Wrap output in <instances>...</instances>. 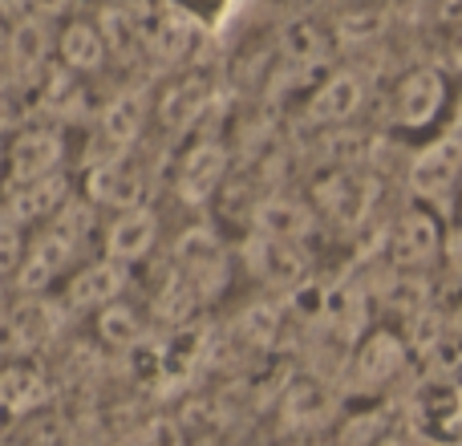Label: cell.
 Here are the masks:
<instances>
[{
  "mask_svg": "<svg viewBox=\"0 0 462 446\" xmlns=\"http://www.w3.org/2000/svg\"><path fill=\"white\" fill-rule=\"evenodd\" d=\"M455 106L450 78L439 65H410L398 73L385 98V122L406 138H430L447 130V114Z\"/></svg>",
  "mask_w": 462,
  "mask_h": 446,
  "instance_id": "6da1fadb",
  "label": "cell"
},
{
  "mask_svg": "<svg viewBox=\"0 0 462 446\" xmlns=\"http://www.w3.org/2000/svg\"><path fill=\"white\" fill-rule=\"evenodd\" d=\"M410 369V341L393 325H369L353 341L349 358L341 366V390L361 402H377L393 390L402 374Z\"/></svg>",
  "mask_w": 462,
  "mask_h": 446,
  "instance_id": "7a4b0ae2",
  "label": "cell"
},
{
  "mask_svg": "<svg viewBox=\"0 0 462 446\" xmlns=\"http://www.w3.org/2000/svg\"><path fill=\"white\" fill-rule=\"evenodd\" d=\"M406 191L414 203L430 211H450L455 195L462 200V130L450 122L447 130L422 138L406 159Z\"/></svg>",
  "mask_w": 462,
  "mask_h": 446,
  "instance_id": "3957f363",
  "label": "cell"
},
{
  "mask_svg": "<svg viewBox=\"0 0 462 446\" xmlns=\"http://www.w3.org/2000/svg\"><path fill=\"white\" fill-rule=\"evenodd\" d=\"M167 264L203 296V304H211L231 288L236 247H227V239L211 223H191V228H183L171 239Z\"/></svg>",
  "mask_w": 462,
  "mask_h": 446,
  "instance_id": "277c9868",
  "label": "cell"
},
{
  "mask_svg": "<svg viewBox=\"0 0 462 446\" xmlns=\"http://www.w3.org/2000/svg\"><path fill=\"white\" fill-rule=\"evenodd\" d=\"M81 195L94 203L97 211H130V208H151L154 200V167L146 159L143 146L106 154V159L89 163L86 179H81Z\"/></svg>",
  "mask_w": 462,
  "mask_h": 446,
  "instance_id": "5b68a950",
  "label": "cell"
},
{
  "mask_svg": "<svg viewBox=\"0 0 462 446\" xmlns=\"http://www.w3.org/2000/svg\"><path fill=\"white\" fill-rule=\"evenodd\" d=\"M320 223H333L341 231H361L377 216L382 183L369 167H328L309 191Z\"/></svg>",
  "mask_w": 462,
  "mask_h": 446,
  "instance_id": "8992f818",
  "label": "cell"
},
{
  "mask_svg": "<svg viewBox=\"0 0 462 446\" xmlns=\"http://www.w3.org/2000/svg\"><path fill=\"white\" fill-rule=\"evenodd\" d=\"M231 175V146L224 135L216 130H199L191 135V143L183 146V154L175 159V171H171V191H175L179 203L187 208H211V203L224 195Z\"/></svg>",
  "mask_w": 462,
  "mask_h": 446,
  "instance_id": "52a82bcc",
  "label": "cell"
},
{
  "mask_svg": "<svg viewBox=\"0 0 462 446\" xmlns=\"http://www.w3.org/2000/svg\"><path fill=\"white\" fill-rule=\"evenodd\" d=\"M236 264L247 280H255L272 296H296L312 284V247L276 244L247 231L244 244L236 247Z\"/></svg>",
  "mask_w": 462,
  "mask_h": 446,
  "instance_id": "ba28073f",
  "label": "cell"
},
{
  "mask_svg": "<svg viewBox=\"0 0 462 446\" xmlns=\"http://www.w3.org/2000/svg\"><path fill=\"white\" fill-rule=\"evenodd\" d=\"M447 223L439 211L422 208L410 200V208L398 211V219L385 223V264L398 272H430L434 264H442V247H447Z\"/></svg>",
  "mask_w": 462,
  "mask_h": 446,
  "instance_id": "9c48e42d",
  "label": "cell"
},
{
  "mask_svg": "<svg viewBox=\"0 0 462 446\" xmlns=\"http://www.w3.org/2000/svg\"><path fill=\"white\" fill-rule=\"evenodd\" d=\"M69 163V143H65L61 126L53 122H32L21 126L5 143V183H37V179L61 175Z\"/></svg>",
  "mask_w": 462,
  "mask_h": 446,
  "instance_id": "30bf717a",
  "label": "cell"
},
{
  "mask_svg": "<svg viewBox=\"0 0 462 446\" xmlns=\"http://www.w3.org/2000/svg\"><path fill=\"white\" fill-rule=\"evenodd\" d=\"M369 98V78L353 65H337V70H325L320 81L304 94V122L317 130H345L357 122V114L365 110Z\"/></svg>",
  "mask_w": 462,
  "mask_h": 446,
  "instance_id": "8fae6325",
  "label": "cell"
},
{
  "mask_svg": "<svg viewBox=\"0 0 462 446\" xmlns=\"http://www.w3.org/2000/svg\"><path fill=\"white\" fill-rule=\"evenodd\" d=\"M320 216L312 208L309 195L296 191H263L260 200L247 208V231L263 239H276V244H296L309 247L320 236Z\"/></svg>",
  "mask_w": 462,
  "mask_h": 446,
  "instance_id": "7c38bea8",
  "label": "cell"
},
{
  "mask_svg": "<svg viewBox=\"0 0 462 446\" xmlns=\"http://www.w3.org/2000/svg\"><path fill=\"white\" fill-rule=\"evenodd\" d=\"M53 296L61 301V309L69 317H94L97 309L130 296V268L106 260V256H89L65 276V284Z\"/></svg>",
  "mask_w": 462,
  "mask_h": 446,
  "instance_id": "4fadbf2b",
  "label": "cell"
},
{
  "mask_svg": "<svg viewBox=\"0 0 462 446\" xmlns=\"http://www.w3.org/2000/svg\"><path fill=\"white\" fill-rule=\"evenodd\" d=\"M341 390L328 386L325 374H292L280 394V423L288 434H317L337 423Z\"/></svg>",
  "mask_w": 462,
  "mask_h": 446,
  "instance_id": "5bb4252c",
  "label": "cell"
},
{
  "mask_svg": "<svg viewBox=\"0 0 462 446\" xmlns=\"http://www.w3.org/2000/svg\"><path fill=\"white\" fill-rule=\"evenodd\" d=\"M159 239H162V219L154 208L114 211V216L106 219V228L97 231L102 256L114 264H122V268H130V272L159 252Z\"/></svg>",
  "mask_w": 462,
  "mask_h": 446,
  "instance_id": "9a60e30c",
  "label": "cell"
},
{
  "mask_svg": "<svg viewBox=\"0 0 462 446\" xmlns=\"http://www.w3.org/2000/svg\"><path fill=\"white\" fill-rule=\"evenodd\" d=\"M154 122V106L151 98L143 94V89H122V94H114L110 102L97 110V143L106 146V154H118V151H130V146H143V135L146 126Z\"/></svg>",
  "mask_w": 462,
  "mask_h": 446,
  "instance_id": "2e32d148",
  "label": "cell"
},
{
  "mask_svg": "<svg viewBox=\"0 0 462 446\" xmlns=\"http://www.w3.org/2000/svg\"><path fill=\"white\" fill-rule=\"evenodd\" d=\"M73 179L69 171H61V175H49V179H37V183H8L0 187V208L8 211L21 228H41V223H49L57 216V211L65 208V203L73 200Z\"/></svg>",
  "mask_w": 462,
  "mask_h": 446,
  "instance_id": "e0dca14e",
  "label": "cell"
},
{
  "mask_svg": "<svg viewBox=\"0 0 462 446\" xmlns=\"http://www.w3.org/2000/svg\"><path fill=\"white\" fill-rule=\"evenodd\" d=\"M89 325H94L97 345H106L114 353H134L138 345H146V333H151V309L122 296V301L97 309L89 317Z\"/></svg>",
  "mask_w": 462,
  "mask_h": 446,
  "instance_id": "ac0fdd59",
  "label": "cell"
},
{
  "mask_svg": "<svg viewBox=\"0 0 462 446\" xmlns=\"http://www.w3.org/2000/svg\"><path fill=\"white\" fill-rule=\"evenodd\" d=\"M57 61H61L65 73H78V78H86V73H97L106 61H110V41H106L102 24L94 21H69L61 24V33H57Z\"/></svg>",
  "mask_w": 462,
  "mask_h": 446,
  "instance_id": "d6986e66",
  "label": "cell"
},
{
  "mask_svg": "<svg viewBox=\"0 0 462 446\" xmlns=\"http://www.w3.org/2000/svg\"><path fill=\"white\" fill-rule=\"evenodd\" d=\"M211 106V86L199 78H187L167 86L162 102L154 106V122L171 135H199V118L208 114Z\"/></svg>",
  "mask_w": 462,
  "mask_h": 446,
  "instance_id": "ffe728a7",
  "label": "cell"
},
{
  "mask_svg": "<svg viewBox=\"0 0 462 446\" xmlns=\"http://www.w3.org/2000/svg\"><path fill=\"white\" fill-rule=\"evenodd\" d=\"M49 402V382L32 361H8L0 369V410L8 414H32Z\"/></svg>",
  "mask_w": 462,
  "mask_h": 446,
  "instance_id": "44dd1931",
  "label": "cell"
},
{
  "mask_svg": "<svg viewBox=\"0 0 462 446\" xmlns=\"http://www.w3.org/2000/svg\"><path fill=\"white\" fill-rule=\"evenodd\" d=\"M24 247H29V228H21L0 208V276H8V280L16 276V268L24 260Z\"/></svg>",
  "mask_w": 462,
  "mask_h": 446,
  "instance_id": "7402d4cb",
  "label": "cell"
},
{
  "mask_svg": "<svg viewBox=\"0 0 462 446\" xmlns=\"http://www.w3.org/2000/svg\"><path fill=\"white\" fill-rule=\"evenodd\" d=\"M227 5L231 0H167L179 24H203V29H216L227 16Z\"/></svg>",
  "mask_w": 462,
  "mask_h": 446,
  "instance_id": "603a6c76",
  "label": "cell"
},
{
  "mask_svg": "<svg viewBox=\"0 0 462 446\" xmlns=\"http://www.w3.org/2000/svg\"><path fill=\"white\" fill-rule=\"evenodd\" d=\"M130 446H183V434H179L175 423H167V418H154V423H146L143 431L130 439Z\"/></svg>",
  "mask_w": 462,
  "mask_h": 446,
  "instance_id": "cb8c5ba5",
  "label": "cell"
},
{
  "mask_svg": "<svg viewBox=\"0 0 462 446\" xmlns=\"http://www.w3.org/2000/svg\"><path fill=\"white\" fill-rule=\"evenodd\" d=\"M442 264L450 268V276L462 284V228L447 231V247H442Z\"/></svg>",
  "mask_w": 462,
  "mask_h": 446,
  "instance_id": "d4e9b609",
  "label": "cell"
},
{
  "mask_svg": "<svg viewBox=\"0 0 462 446\" xmlns=\"http://www.w3.org/2000/svg\"><path fill=\"white\" fill-rule=\"evenodd\" d=\"M32 16H45V21H53V16H61L65 8H69V0H29Z\"/></svg>",
  "mask_w": 462,
  "mask_h": 446,
  "instance_id": "484cf974",
  "label": "cell"
},
{
  "mask_svg": "<svg viewBox=\"0 0 462 446\" xmlns=\"http://www.w3.org/2000/svg\"><path fill=\"white\" fill-rule=\"evenodd\" d=\"M8 309H13V280H8V276H0V325H5Z\"/></svg>",
  "mask_w": 462,
  "mask_h": 446,
  "instance_id": "4316f807",
  "label": "cell"
},
{
  "mask_svg": "<svg viewBox=\"0 0 462 446\" xmlns=\"http://www.w3.org/2000/svg\"><path fill=\"white\" fill-rule=\"evenodd\" d=\"M325 446H328V442H325Z\"/></svg>",
  "mask_w": 462,
  "mask_h": 446,
  "instance_id": "83f0119b",
  "label": "cell"
},
{
  "mask_svg": "<svg viewBox=\"0 0 462 446\" xmlns=\"http://www.w3.org/2000/svg\"><path fill=\"white\" fill-rule=\"evenodd\" d=\"M458 203H462V200H458Z\"/></svg>",
  "mask_w": 462,
  "mask_h": 446,
  "instance_id": "f1b7e54d",
  "label": "cell"
}]
</instances>
